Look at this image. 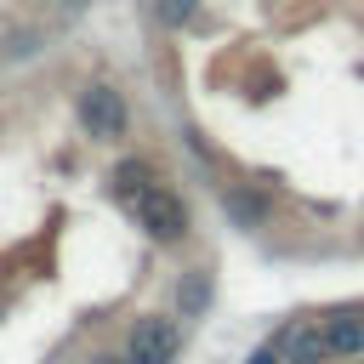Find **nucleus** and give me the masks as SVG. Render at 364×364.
<instances>
[{
    "instance_id": "3",
    "label": "nucleus",
    "mask_w": 364,
    "mask_h": 364,
    "mask_svg": "<svg viewBox=\"0 0 364 364\" xmlns=\"http://www.w3.org/2000/svg\"><path fill=\"white\" fill-rule=\"evenodd\" d=\"M80 125L97 136V142H119L125 136V97L114 85H85L80 97Z\"/></svg>"
},
{
    "instance_id": "2",
    "label": "nucleus",
    "mask_w": 364,
    "mask_h": 364,
    "mask_svg": "<svg viewBox=\"0 0 364 364\" xmlns=\"http://www.w3.org/2000/svg\"><path fill=\"white\" fill-rule=\"evenodd\" d=\"M176 347H182V336H176V324H171L165 313H142V318L131 324V341H125L131 364H171Z\"/></svg>"
},
{
    "instance_id": "12",
    "label": "nucleus",
    "mask_w": 364,
    "mask_h": 364,
    "mask_svg": "<svg viewBox=\"0 0 364 364\" xmlns=\"http://www.w3.org/2000/svg\"><path fill=\"white\" fill-rule=\"evenodd\" d=\"M57 6H68V11H80V6H85V0H57Z\"/></svg>"
},
{
    "instance_id": "10",
    "label": "nucleus",
    "mask_w": 364,
    "mask_h": 364,
    "mask_svg": "<svg viewBox=\"0 0 364 364\" xmlns=\"http://www.w3.org/2000/svg\"><path fill=\"white\" fill-rule=\"evenodd\" d=\"M245 364H284V358H279V347H273V341H267V347H256V353H250V358H245Z\"/></svg>"
},
{
    "instance_id": "5",
    "label": "nucleus",
    "mask_w": 364,
    "mask_h": 364,
    "mask_svg": "<svg viewBox=\"0 0 364 364\" xmlns=\"http://www.w3.org/2000/svg\"><path fill=\"white\" fill-rule=\"evenodd\" d=\"M324 341H330V358H364V313H330Z\"/></svg>"
},
{
    "instance_id": "8",
    "label": "nucleus",
    "mask_w": 364,
    "mask_h": 364,
    "mask_svg": "<svg viewBox=\"0 0 364 364\" xmlns=\"http://www.w3.org/2000/svg\"><path fill=\"white\" fill-rule=\"evenodd\" d=\"M154 11H159V23H171V28H182V23L193 17V0H154Z\"/></svg>"
},
{
    "instance_id": "4",
    "label": "nucleus",
    "mask_w": 364,
    "mask_h": 364,
    "mask_svg": "<svg viewBox=\"0 0 364 364\" xmlns=\"http://www.w3.org/2000/svg\"><path fill=\"white\" fill-rule=\"evenodd\" d=\"M284 364H330V341H324V318H290L273 336Z\"/></svg>"
},
{
    "instance_id": "7",
    "label": "nucleus",
    "mask_w": 364,
    "mask_h": 364,
    "mask_svg": "<svg viewBox=\"0 0 364 364\" xmlns=\"http://www.w3.org/2000/svg\"><path fill=\"white\" fill-rule=\"evenodd\" d=\"M114 182H119V193H142V188L154 182V165H142V159H125V165L114 171Z\"/></svg>"
},
{
    "instance_id": "1",
    "label": "nucleus",
    "mask_w": 364,
    "mask_h": 364,
    "mask_svg": "<svg viewBox=\"0 0 364 364\" xmlns=\"http://www.w3.org/2000/svg\"><path fill=\"white\" fill-rule=\"evenodd\" d=\"M131 216H136V228H142L154 245L188 239V205H182L171 188H159V182H148L142 193H131Z\"/></svg>"
},
{
    "instance_id": "6",
    "label": "nucleus",
    "mask_w": 364,
    "mask_h": 364,
    "mask_svg": "<svg viewBox=\"0 0 364 364\" xmlns=\"http://www.w3.org/2000/svg\"><path fill=\"white\" fill-rule=\"evenodd\" d=\"M205 307H210V267H188L176 279V313L182 318H205Z\"/></svg>"
},
{
    "instance_id": "9",
    "label": "nucleus",
    "mask_w": 364,
    "mask_h": 364,
    "mask_svg": "<svg viewBox=\"0 0 364 364\" xmlns=\"http://www.w3.org/2000/svg\"><path fill=\"white\" fill-rule=\"evenodd\" d=\"M222 205H228V210H233L245 228H256V222H262V205H256V199H245V193H228Z\"/></svg>"
},
{
    "instance_id": "11",
    "label": "nucleus",
    "mask_w": 364,
    "mask_h": 364,
    "mask_svg": "<svg viewBox=\"0 0 364 364\" xmlns=\"http://www.w3.org/2000/svg\"><path fill=\"white\" fill-rule=\"evenodd\" d=\"M91 364H131V353H102V358H91Z\"/></svg>"
}]
</instances>
